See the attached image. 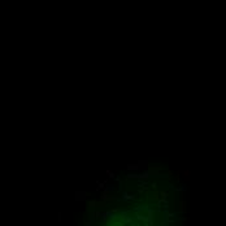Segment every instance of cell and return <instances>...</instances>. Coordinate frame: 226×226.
<instances>
[{"instance_id":"cell-1","label":"cell","mask_w":226,"mask_h":226,"mask_svg":"<svg viewBox=\"0 0 226 226\" xmlns=\"http://www.w3.org/2000/svg\"><path fill=\"white\" fill-rule=\"evenodd\" d=\"M107 173H108V174H109V177H112V178H113V177H114V174H113V173H112V172H111V170H108V172H107Z\"/></svg>"}]
</instances>
